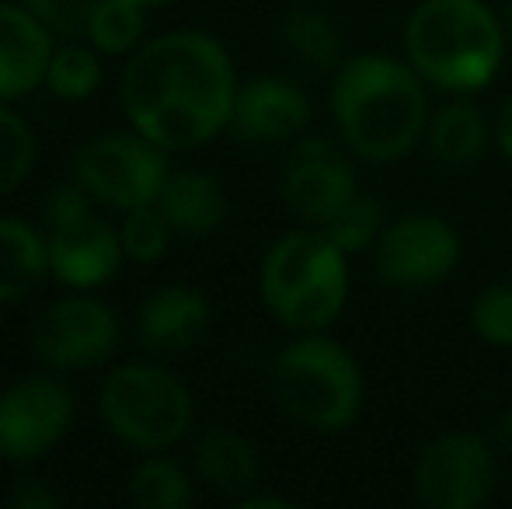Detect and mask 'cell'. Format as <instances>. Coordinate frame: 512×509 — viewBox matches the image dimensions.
<instances>
[{
	"instance_id": "6da1fadb",
	"label": "cell",
	"mask_w": 512,
	"mask_h": 509,
	"mask_svg": "<svg viewBox=\"0 0 512 509\" xmlns=\"http://www.w3.org/2000/svg\"><path fill=\"white\" fill-rule=\"evenodd\" d=\"M234 60L209 32L178 28L143 42L122 70L119 102L129 126L164 150L203 147L230 129Z\"/></svg>"
},
{
	"instance_id": "7a4b0ae2",
	"label": "cell",
	"mask_w": 512,
	"mask_h": 509,
	"mask_svg": "<svg viewBox=\"0 0 512 509\" xmlns=\"http://www.w3.org/2000/svg\"><path fill=\"white\" fill-rule=\"evenodd\" d=\"M328 109L345 150L370 164L405 161L432 119L429 84L391 53L345 56L331 74Z\"/></svg>"
},
{
	"instance_id": "3957f363",
	"label": "cell",
	"mask_w": 512,
	"mask_h": 509,
	"mask_svg": "<svg viewBox=\"0 0 512 509\" xmlns=\"http://www.w3.org/2000/svg\"><path fill=\"white\" fill-rule=\"evenodd\" d=\"M509 46L502 11L488 0H418L405 21V60L443 95L485 91Z\"/></svg>"
},
{
	"instance_id": "277c9868",
	"label": "cell",
	"mask_w": 512,
	"mask_h": 509,
	"mask_svg": "<svg viewBox=\"0 0 512 509\" xmlns=\"http://www.w3.org/2000/svg\"><path fill=\"white\" fill-rule=\"evenodd\" d=\"M258 290L286 332H328L349 304V255L321 227L290 231L265 252Z\"/></svg>"
},
{
	"instance_id": "5b68a950",
	"label": "cell",
	"mask_w": 512,
	"mask_h": 509,
	"mask_svg": "<svg viewBox=\"0 0 512 509\" xmlns=\"http://www.w3.org/2000/svg\"><path fill=\"white\" fill-rule=\"evenodd\" d=\"M272 394L310 433L335 436L363 412L366 381L342 342L328 332H307L286 342L272 360Z\"/></svg>"
},
{
	"instance_id": "8992f818",
	"label": "cell",
	"mask_w": 512,
	"mask_h": 509,
	"mask_svg": "<svg viewBox=\"0 0 512 509\" xmlns=\"http://www.w3.org/2000/svg\"><path fill=\"white\" fill-rule=\"evenodd\" d=\"M108 433L147 454H161L182 443L192 429V391L157 363H126L105 377L98 391Z\"/></svg>"
},
{
	"instance_id": "52a82bcc",
	"label": "cell",
	"mask_w": 512,
	"mask_h": 509,
	"mask_svg": "<svg viewBox=\"0 0 512 509\" xmlns=\"http://www.w3.org/2000/svg\"><path fill=\"white\" fill-rule=\"evenodd\" d=\"M49 224V269L63 286L95 290L119 272L122 238L112 224L95 213V199L81 182L56 185L42 210Z\"/></svg>"
},
{
	"instance_id": "ba28073f",
	"label": "cell",
	"mask_w": 512,
	"mask_h": 509,
	"mask_svg": "<svg viewBox=\"0 0 512 509\" xmlns=\"http://www.w3.org/2000/svg\"><path fill=\"white\" fill-rule=\"evenodd\" d=\"M168 175V150L136 129L91 136L74 157V182H81L95 203L122 213L157 203Z\"/></svg>"
},
{
	"instance_id": "9c48e42d",
	"label": "cell",
	"mask_w": 512,
	"mask_h": 509,
	"mask_svg": "<svg viewBox=\"0 0 512 509\" xmlns=\"http://www.w3.org/2000/svg\"><path fill=\"white\" fill-rule=\"evenodd\" d=\"M499 485V447L474 429L439 433L418 450L411 492L429 509H481Z\"/></svg>"
},
{
	"instance_id": "30bf717a",
	"label": "cell",
	"mask_w": 512,
	"mask_h": 509,
	"mask_svg": "<svg viewBox=\"0 0 512 509\" xmlns=\"http://www.w3.org/2000/svg\"><path fill=\"white\" fill-rule=\"evenodd\" d=\"M377 276L391 290H432L460 265V234L439 213L411 210L387 220L373 245Z\"/></svg>"
},
{
	"instance_id": "8fae6325",
	"label": "cell",
	"mask_w": 512,
	"mask_h": 509,
	"mask_svg": "<svg viewBox=\"0 0 512 509\" xmlns=\"http://www.w3.org/2000/svg\"><path fill=\"white\" fill-rule=\"evenodd\" d=\"M74 394L56 377H25L0 391V461L32 464L70 433Z\"/></svg>"
},
{
	"instance_id": "7c38bea8",
	"label": "cell",
	"mask_w": 512,
	"mask_h": 509,
	"mask_svg": "<svg viewBox=\"0 0 512 509\" xmlns=\"http://www.w3.org/2000/svg\"><path fill=\"white\" fill-rule=\"evenodd\" d=\"M32 346L46 367L74 374L105 363L119 346V318L105 300L63 297L39 314L32 328Z\"/></svg>"
},
{
	"instance_id": "4fadbf2b",
	"label": "cell",
	"mask_w": 512,
	"mask_h": 509,
	"mask_svg": "<svg viewBox=\"0 0 512 509\" xmlns=\"http://www.w3.org/2000/svg\"><path fill=\"white\" fill-rule=\"evenodd\" d=\"M352 154L324 136H300L283 171V203L307 227H328L359 196Z\"/></svg>"
},
{
	"instance_id": "5bb4252c",
	"label": "cell",
	"mask_w": 512,
	"mask_h": 509,
	"mask_svg": "<svg viewBox=\"0 0 512 509\" xmlns=\"http://www.w3.org/2000/svg\"><path fill=\"white\" fill-rule=\"evenodd\" d=\"M310 98L290 77L265 74L237 88L234 129L248 143H293L310 126Z\"/></svg>"
},
{
	"instance_id": "9a60e30c",
	"label": "cell",
	"mask_w": 512,
	"mask_h": 509,
	"mask_svg": "<svg viewBox=\"0 0 512 509\" xmlns=\"http://www.w3.org/2000/svg\"><path fill=\"white\" fill-rule=\"evenodd\" d=\"M53 35L25 4L0 0V102L32 95L46 84Z\"/></svg>"
},
{
	"instance_id": "2e32d148",
	"label": "cell",
	"mask_w": 512,
	"mask_h": 509,
	"mask_svg": "<svg viewBox=\"0 0 512 509\" xmlns=\"http://www.w3.org/2000/svg\"><path fill=\"white\" fill-rule=\"evenodd\" d=\"M209 332V300L192 286H164L136 318V339L150 353H185Z\"/></svg>"
},
{
	"instance_id": "e0dca14e",
	"label": "cell",
	"mask_w": 512,
	"mask_h": 509,
	"mask_svg": "<svg viewBox=\"0 0 512 509\" xmlns=\"http://www.w3.org/2000/svg\"><path fill=\"white\" fill-rule=\"evenodd\" d=\"M157 210L178 238H209L227 220V192L206 171H171L157 196Z\"/></svg>"
},
{
	"instance_id": "ac0fdd59",
	"label": "cell",
	"mask_w": 512,
	"mask_h": 509,
	"mask_svg": "<svg viewBox=\"0 0 512 509\" xmlns=\"http://www.w3.org/2000/svg\"><path fill=\"white\" fill-rule=\"evenodd\" d=\"M495 143V119L474 102V95H450L439 109H432L429 129H425V147L443 164H474L488 154Z\"/></svg>"
},
{
	"instance_id": "d6986e66",
	"label": "cell",
	"mask_w": 512,
	"mask_h": 509,
	"mask_svg": "<svg viewBox=\"0 0 512 509\" xmlns=\"http://www.w3.org/2000/svg\"><path fill=\"white\" fill-rule=\"evenodd\" d=\"M196 475L220 496L241 499L255 492L262 478V457L248 436L216 426L196 443Z\"/></svg>"
},
{
	"instance_id": "ffe728a7",
	"label": "cell",
	"mask_w": 512,
	"mask_h": 509,
	"mask_svg": "<svg viewBox=\"0 0 512 509\" xmlns=\"http://www.w3.org/2000/svg\"><path fill=\"white\" fill-rule=\"evenodd\" d=\"M49 238L28 220L0 217V304L25 300L49 276Z\"/></svg>"
},
{
	"instance_id": "44dd1931",
	"label": "cell",
	"mask_w": 512,
	"mask_h": 509,
	"mask_svg": "<svg viewBox=\"0 0 512 509\" xmlns=\"http://www.w3.org/2000/svg\"><path fill=\"white\" fill-rule=\"evenodd\" d=\"M283 46L310 70H328L335 74L345 60V42L338 25L328 14L314 7H293L283 21Z\"/></svg>"
},
{
	"instance_id": "7402d4cb",
	"label": "cell",
	"mask_w": 512,
	"mask_h": 509,
	"mask_svg": "<svg viewBox=\"0 0 512 509\" xmlns=\"http://www.w3.org/2000/svg\"><path fill=\"white\" fill-rule=\"evenodd\" d=\"M143 7L147 4H140V0H98L84 35L105 56L136 53L143 46V32H147V11Z\"/></svg>"
},
{
	"instance_id": "603a6c76",
	"label": "cell",
	"mask_w": 512,
	"mask_h": 509,
	"mask_svg": "<svg viewBox=\"0 0 512 509\" xmlns=\"http://www.w3.org/2000/svg\"><path fill=\"white\" fill-rule=\"evenodd\" d=\"M129 496H133V503L147 509H185L196 492H192V478L182 464L154 454L133 471Z\"/></svg>"
},
{
	"instance_id": "cb8c5ba5",
	"label": "cell",
	"mask_w": 512,
	"mask_h": 509,
	"mask_svg": "<svg viewBox=\"0 0 512 509\" xmlns=\"http://www.w3.org/2000/svg\"><path fill=\"white\" fill-rule=\"evenodd\" d=\"M46 84L60 102H88L98 91V84H102L98 49L77 46V42H67V46L53 49Z\"/></svg>"
},
{
	"instance_id": "d4e9b609",
	"label": "cell",
	"mask_w": 512,
	"mask_h": 509,
	"mask_svg": "<svg viewBox=\"0 0 512 509\" xmlns=\"http://www.w3.org/2000/svg\"><path fill=\"white\" fill-rule=\"evenodd\" d=\"M35 168V133L14 109L0 102V199L18 192Z\"/></svg>"
},
{
	"instance_id": "484cf974",
	"label": "cell",
	"mask_w": 512,
	"mask_h": 509,
	"mask_svg": "<svg viewBox=\"0 0 512 509\" xmlns=\"http://www.w3.org/2000/svg\"><path fill=\"white\" fill-rule=\"evenodd\" d=\"M384 224H387V213H384V206H380V199L370 196V192H359L328 227H321V231L328 234L345 255H359L377 245Z\"/></svg>"
},
{
	"instance_id": "4316f807",
	"label": "cell",
	"mask_w": 512,
	"mask_h": 509,
	"mask_svg": "<svg viewBox=\"0 0 512 509\" xmlns=\"http://www.w3.org/2000/svg\"><path fill=\"white\" fill-rule=\"evenodd\" d=\"M171 234L175 231H171L168 220L161 217L157 203L129 210L126 220H122V227H119L122 252H126V258H133V262H140V265L161 262V255L168 252V245H171Z\"/></svg>"
},
{
	"instance_id": "83f0119b",
	"label": "cell",
	"mask_w": 512,
	"mask_h": 509,
	"mask_svg": "<svg viewBox=\"0 0 512 509\" xmlns=\"http://www.w3.org/2000/svg\"><path fill=\"white\" fill-rule=\"evenodd\" d=\"M471 332L492 349H512V283H488L471 300Z\"/></svg>"
},
{
	"instance_id": "f1b7e54d",
	"label": "cell",
	"mask_w": 512,
	"mask_h": 509,
	"mask_svg": "<svg viewBox=\"0 0 512 509\" xmlns=\"http://www.w3.org/2000/svg\"><path fill=\"white\" fill-rule=\"evenodd\" d=\"M49 32L74 35L88 28L91 11L98 7V0H21Z\"/></svg>"
},
{
	"instance_id": "f546056e",
	"label": "cell",
	"mask_w": 512,
	"mask_h": 509,
	"mask_svg": "<svg viewBox=\"0 0 512 509\" xmlns=\"http://www.w3.org/2000/svg\"><path fill=\"white\" fill-rule=\"evenodd\" d=\"M7 499H11L14 509H53L60 503V496H56L42 478H21V482H14Z\"/></svg>"
},
{
	"instance_id": "4dcf8cb0",
	"label": "cell",
	"mask_w": 512,
	"mask_h": 509,
	"mask_svg": "<svg viewBox=\"0 0 512 509\" xmlns=\"http://www.w3.org/2000/svg\"><path fill=\"white\" fill-rule=\"evenodd\" d=\"M495 147L512 161V95L502 102L499 116H495Z\"/></svg>"
},
{
	"instance_id": "1f68e13d",
	"label": "cell",
	"mask_w": 512,
	"mask_h": 509,
	"mask_svg": "<svg viewBox=\"0 0 512 509\" xmlns=\"http://www.w3.org/2000/svg\"><path fill=\"white\" fill-rule=\"evenodd\" d=\"M237 506H241V509H293L290 499H283V496H262V492H248V496L237 499Z\"/></svg>"
},
{
	"instance_id": "d6a6232c",
	"label": "cell",
	"mask_w": 512,
	"mask_h": 509,
	"mask_svg": "<svg viewBox=\"0 0 512 509\" xmlns=\"http://www.w3.org/2000/svg\"><path fill=\"white\" fill-rule=\"evenodd\" d=\"M495 447H499V454H509L512 457V408L495 419Z\"/></svg>"
},
{
	"instance_id": "836d02e7",
	"label": "cell",
	"mask_w": 512,
	"mask_h": 509,
	"mask_svg": "<svg viewBox=\"0 0 512 509\" xmlns=\"http://www.w3.org/2000/svg\"><path fill=\"white\" fill-rule=\"evenodd\" d=\"M502 21H506V32H509V42H512V0H506V7H502Z\"/></svg>"
},
{
	"instance_id": "e575fe53",
	"label": "cell",
	"mask_w": 512,
	"mask_h": 509,
	"mask_svg": "<svg viewBox=\"0 0 512 509\" xmlns=\"http://www.w3.org/2000/svg\"><path fill=\"white\" fill-rule=\"evenodd\" d=\"M140 4H147V7H154V4H168V0H140Z\"/></svg>"
}]
</instances>
